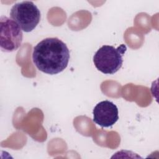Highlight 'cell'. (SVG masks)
<instances>
[{
    "label": "cell",
    "mask_w": 159,
    "mask_h": 159,
    "mask_svg": "<svg viewBox=\"0 0 159 159\" xmlns=\"http://www.w3.org/2000/svg\"><path fill=\"white\" fill-rule=\"evenodd\" d=\"M22 31L11 19L2 16L0 18V46L2 52L17 50L22 42Z\"/></svg>",
    "instance_id": "277c9868"
},
{
    "label": "cell",
    "mask_w": 159,
    "mask_h": 159,
    "mask_svg": "<svg viewBox=\"0 0 159 159\" xmlns=\"http://www.w3.org/2000/svg\"><path fill=\"white\" fill-rule=\"evenodd\" d=\"M93 122L101 127H111L119 119L116 105L107 100L98 103L93 109Z\"/></svg>",
    "instance_id": "5b68a950"
},
{
    "label": "cell",
    "mask_w": 159,
    "mask_h": 159,
    "mask_svg": "<svg viewBox=\"0 0 159 159\" xmlns=\"http://www.w3.org/2000/svg\"><path fill=\"white\" fill-rule=\"evenodd\" d=\"M10 17L25 32L32 31L40 20V12L32 1L15 4L10 11Z\"/></svg>",
    "instance_id": "3957f363"
},
{
    "label": "cell",
    "mask_w": 159,
    "mask_h": 159,
    "mask_svg": "<svg viewBox=\"0 0 159 159\" xmlns=\"http://www.w3.org/2000/svg\"><path fill=\"white\" fill-rule=\"evenodd\" d=\"M70 51L66 45L57 37L46 38L39 42L32 53V61L43 73L55 75L68 66Z\"/></svg>",
    "instance_id": "6da1fadb"
},
{
    "label": "cell",
    "mask_w": 159,
    "mask_h": 159,
    "mask_svg": "<svg viewBox=\"0 0 159 159\" xmlns=\"http://www.w3.org/2000/svg\"><path fill=\"white\" fill-rule=\"evenodd\" d=\"M127 50L125 45L121 44L117 48L112 45H103L93 56L95 67L101 73L106 75L116 73L123 63V55Z\"/></svg>",
    "instance_id": "7a4b0ae2"
}]
</instances>
